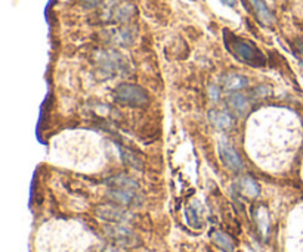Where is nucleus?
<instances>
[{
	"label": "nucleus",
	"instance_id": "f257e3e1",
	"mask_svg": "<svg viewBox=\"0 0 303 252\" xmlns=\"http://www.w3.org/2000/svg\"><path fill=\"white\" fill-rule=\"evenodd\" d=\"M299 128L296 120L279 111H266L252 118L247 127V146L253 156L266 165H277L297 148Z\"/></svg>",
	"mask_w": 303,
	"mask_h": 252
},
{
	"label": "nucleus",
	"instance_id": "f03ea898",
	"mask_svg": "<svg viewBox=\"0 0 303 252\" xmlns=\"http://www.w3.org/2000/svg\"><path fill=\"white\" fill-rule=\"evenodd\" d=\"M116 96L119 98V101L125 102L127 105H133V106H142L148 102V95L145 93V90L132 84L120 86L116 90Z\"/></svg>",
	"mask_w": 303,
	"mask_h": 252
},
{
	"label": "nucleus",
	"instance_id": "7ed1b4c3",
	"mask_svg": "<svg viewBox=\"0 0 303 252\" xmlns=\"http://www.w3.org/2000/svg\"><path fill=\"white\" fill-rule=\"evenodd\" d=\"M234 52L241 58L244 59L246 62H250V64H256V65H262L263 64V56L262 53L257 51L254 46H252L250 43H246V42H241V40H234L232 42V46H231Z\"/></svg>",
	"mask_w": 303,
	"mask_h": 252
},
{
	"label": "nucleus",
	"instance_id": "20e7f679",
	"mask_svg": "<svg viewBox=\"0 0 303 252\" xmlns=\"http://www.w3.org/2000/svg\"><path fill=\"white\" fill-rule=\"evenodd\" d=\"M219 152H221V158L224 161V164L231 170H240L243 167V162L240 159V156L237 155V152L234 151L228 143H221L219 146Z\"/></svg>",
	"mask_w": 303,
	"mask_h": 252
},
{
	"label": "nucleus",
	"instance_id": "39448f33",
	"mask_svg": "<svg viewBox=\"0 0 303 252\" xmlns=\"http://www.w3.org/2000/svg\"><path fill=\"white\" fill-rule=\"evenodd\" d=\"M250 2H252L253 8H254V11H256V14H257L259 20H260L263 24L269 26V24L274 23V17H272V14L269 12V9L266 8V5H265L263 0H250Z\"/></svg>",
	"mask_w": 303,
	"mask_h": 252
},
{
	"label": "nucleus",
	"instance_id": "423d86ee",
	"mask_svg": "<svg viewBox=\"0 0 303 252\" xmlns=\"http://www.w3.org/2000/svg\"><path fill=\"white\" fill-rule=\"evenodd\" d=\"M249 86V80L244 78L241 76H237V74H232L225 78V87L231 89V90H237V89H243Z\"/></svg>",
	"mask_w": 303,
	"mask_h": 252
},
{
	"label": "nucleus",
	"instance_id": "0eeeda50",
	"mask_svg": "<svg viewBox=\"0 0 303 252\" xmlns=\"http://www.w3.org/2000/svg\"><path fill=\"white\" fill-rule=\"evenodd\" d=\"M228 102H229V106L234 108L235 111H238L240 114H243V112L247 109V101H246V98H244L243 95H240V93L231 95Z\"/></svg>",
	"mask_w": 303,
	"mask_h": 252
},
{
	"label": "nucleus",
	"instance_id": "6e6552de",
	"mask_svg": "<svg viewBox=\"0 0 303 252\" xmlns=\"http://www.w3.org/2000/svg\"><path fill=\"white\" fill-rule=\"evenodd\" d=\"M213 239H215V242H216L225 252L234 251V245H232L231 239L228 237L227 234H224V233H221V231H215V233H213Z\"/></svg>",
	"mask_w": 303,
	"mask_h": 252
},
{
	"label": "nucleus",
	"instance_id": "1a4fd4ad",
	"mask_svg": "<svg viewBox=\"0 0 303 252\" xmlns=\"http://www.w3.org/2000/svg\"><path fill=\"white\" fill-rule=\"evenodd\" d=\"M241 189H243V192L247 193L249 196H257L259 192H260L259 186H257L253 180H250V178H243V181H241Z\"/></svg>",
	"mask_w": 303,
	"mask_h": 252
},
{
	"label": "nucleus",
	"instance_id": "9d476101",
	"mask_svg": "<svg viewBox=\"0 0 303 252\" xmlns=\"http://www.w3.org/2000/svg\"><path fill=\"white\" fill-rule=\"evenodd\" d=\"M212 120L216 126H219L221 128H227L232 124V118L225 114V112H218V114H212Z\"/></svg>",
	"mask_w": 303,
	"mask_h": 252
},
{
	"label": "nucleus",
	"instance_id": "9b49d317",
	"mask_svg": "<svg viewBox=\"0 0 303 252\" xmlns=\"http://www.w3.org/2000/svg\"><path fill=\"white\" fill-rule=\"evenodd\" d=\"M188 221L194 227H200V223H201L200 211H198L194 205H191V206L188 208Z\"/></svg>",
	"mask_w": 303,
	"mask_h": 252
},
{
	"label": "nucleus",
	"instance_id": "f8f14e48",
	"mask_svg": "<svg viewBox=\"0 0 303 252\" xmlns=\"http://www.w3.org/2000/svg\"><path fill=\"white\" fill-rule=\"evenodd\" d=\"M210 95H212V99H218V95H219L218 89H216V87H212V89H210Z\"/></svg>",
	"mask_w": 303,
	"mask_h": 252
},
{
	"label": "nucleus",
	"instance_id": "ddd939ff",
	"mask_svg": "<svg viewBox=\"0 0 303 252\" xmlns=\"http://www.w3.org/2000/svg\"><path fill=\"white\" fill-rule=\"evenodd\" d=\"M225 5H228V6H234L235 5V0H222Z\"/></svg>",
	"mask_w": 303,
	"mask_h": 252
}]
</instances>
